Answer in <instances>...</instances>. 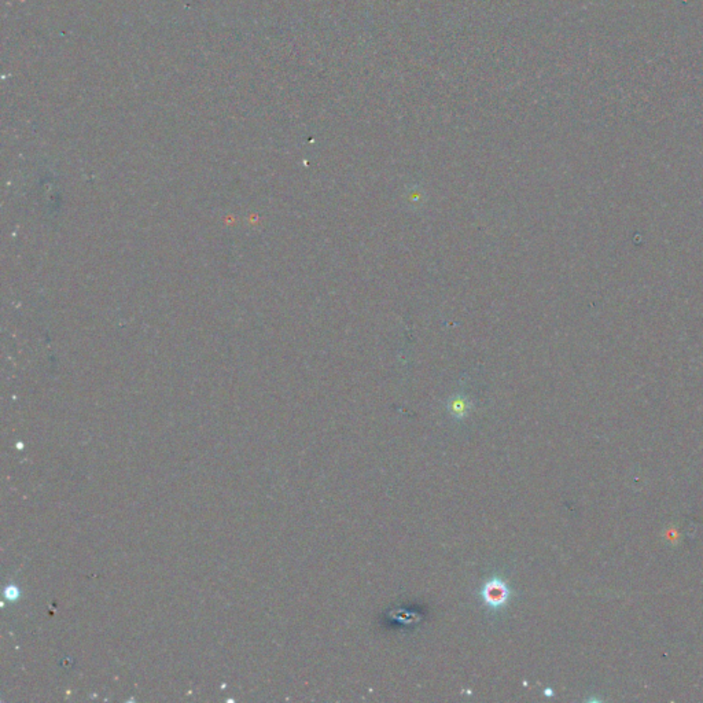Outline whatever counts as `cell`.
Masks as SVG:
<instances>
[{
  "instance_id": "6da1fadb",
  "label": "cell",
  "mask_w": 703,
  "mask_h": 703,
  "mask_svg": "<svg viewBox=\"0 0 703 703\" xmlns=\"http://www.w3.org/2000/svg\"><path fill=\"white\" fill-rule=\"evenodd\" d=\"M481 596L490 610H500L508 603L511 591L500 577H492L483 584Z\"/></svg>"
},
{
  "instance_id": "7a4b0ae2",
  "label": "cell",
  "mask_w": 703,
  "mask_h": 703,
  "mask_svg": "<svg viewBox=\"0 0 703 703\" xmlns=\"http://www.w3.org/2000/svg\"><path fill=\"white\" fill-rule=\"evenodd\" d=\"M448 410L449 412L458 419H461V417H466L468 414V410H470V404L468 401L464 398V397H461V395H454L449 403H448Z\"/></svg>"
}]
</instances>
